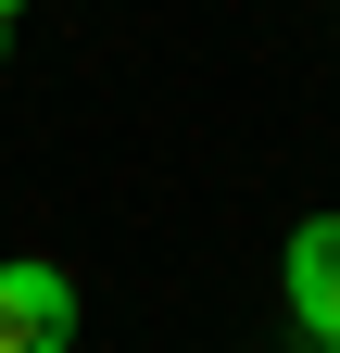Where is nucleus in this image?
Segmentation results:
<instances>
[{
	"instance_id": "nucleus-2",
	"label": "nucleus",
	"mask_w": 340,
	"mask_h": 353,
	"mask_svg": "<svg viewBox=\"0 0 340 353\" xmlns=\"http://www.w3.org/2000/svg\"><path fill=\"white\" fill-rule=\"evenodd\" d=\"M277 290H290V328L328 353V341H340V214H303V228H290Z\"/></svg>"
},
{
	"instance_id": "nucleus-3",
	"label": "nucleus",
	"mask_w": 340,
	"mask_h": 353,
	"mask_svg": "<svg viewBox=\"0 0 340 353\" xmlns=\"http://www.w3.org/2000/svg\"><path fill=\"white\" fill-rule=\"evenodd\" d=\"M13 13H25V0H0V38H13Z\"/></svg>"
},
{
	"instance_id": "nucleus-4",
	"label": "nucleus",
	"mask_w": 340,
	"mask_h": 353,
	"mask_svg": "<svg viewBox=\"0 0 340 353\" xmlns=\"http://www.w3.org/2000/svg\"><path fill=\"white\" fill-rule=\"evenodd\" d=\"M328 353H340V341H328Z\"/></svg>"
},
{
	"instance_id": "nucleus-1",
	"label": "nucleus",
	"mask_w": 340,
	"mask_h": 353,
	"mask_svg": "<svg viewBox=\"0 0 340 353\" xmlns=\"http://www.w3.org/2000/svg\"><path fill=\"white\" fill-rule=\"evenodd\" d=\"M0 353H76V278L51 252L0 265Z\"/></svg>"
}]
</instances>
